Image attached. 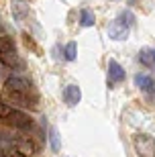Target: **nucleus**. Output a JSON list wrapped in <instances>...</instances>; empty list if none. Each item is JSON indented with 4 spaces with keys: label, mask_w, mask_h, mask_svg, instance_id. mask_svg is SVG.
<instances>
[{
    "label": "nucleus",
    "mask_w": 155,
    "mask_h": 157,
    "mask_svg": "<svg viewBox=\"0 0 155 157\" xmlns=\"http://www.w3.org/2000/svg\"><path fill=\"white\" fill-rule=\"evenodd\" d=\"M139 61L147 67H155V49H141L139 51Z\"/></svg>",
    "instance_id": "9"
},
{
    "label": "nucleus",
    "mask_w": 155,
    "mask_h": 157,
    "mask_svg": "<svg viewBox=\"0 0 155 157\" xmlns=\"http://www.w3.org/2000/svg\"><path fill=\"white\" fill-rule=\"evenodd\" d=\"M0 63L10 67V70H18L23 67V61L17 53V47H14V41L10 37H0Z\"/></svg>",
    "instance_id": "4"
},
{
    "label": "nucleus",
    "mask_w": 155,
    "mask_h": 157,
    "mask_svg": "<svg viewBox=\"0 0 155 157\" xmlns=\"http://www.w3.org/2000/svg\"><path fill=\"white\" fill-rule=\"evenodd\" d=\"M0 31H2V27H0Z\"/></svg>",
    "instance_id": "14"
},
{
    "label": "nucleus",
    "mask_w": 155,
    "mask_h": 157,
    "mask_svg": "<svg viewBox=\"0 0 155 157\" xmlns=\"http://www.w3.org/2000/svg\"><path fill=\"white\" fill-rule=\"evenodd\" d=\"M94 23H96L94 12L90 10V8H84V10L80 12V25H82V27H92Z\"/></svg>",
    "instance_id": "10"
},
{
    "label": "nucleus",
    "mask_w": 155,
    "mask_h": 157,
    "mask_svg": "<svg viewBox=\"0 0 155 157\" xmlns=\"http://www.w3.org/2000/svg\"><path fill=\"white\" fill-rule=\"evenodd\" d=\"M135 25V14L131 10H122L118 17L108 25V37L114 41H125L131 33V27Z\"/></svg>",
    "instance_id": "3"
},
{
    "label": "nucleus",
    "mask_w": 155,
    "mask_h": 157,
    "mask_svg": "<svg viewBox=\"0 0 155 157\" xmlns=\"http://www.w3.org/2000/svg\"><path fill=\"white\" fill-rule=\"evenodd\" d=\"M49 139H51L53 149L57 151V149H59V141H57V131H55V128H51V135H49Z\"/></svg>",
    "instance_id": "13"
},
{
    "label": "nucleus",
    "mask_w": 155,
    "mask_h": 157,
    "mask_svg": "<svg viewBox=\"0 0 155 157\" xmlns=\"http://www.w3.org/2000/svg\"><path fill=\"white\" fill-rule=\"evenodd\" d=\"M133 147L139 157H155V139L147 133L133 135Z\"/></svg>",
    "instance_id": "5"
},
{
    "label": "nucleus",
    "mask_w": 155,
    "mask_h": 157,
    "mask_svg": "<svg viewBox=\"0 0 155 157\" xmlns=\"http://www.w3.org/2000/svg\"><path fill=\"white\" fill-rule=\"evenodd\" d=\"M0 100L14 108H31L35 110L39 106V94L27 78L10 76L4 82V88L0 92Z\"/></svg>",
    "instance_id": "1"
},
{
    "label": "nucleus",
    "mask_w": 155,
    "mask_h": 157,
    "mask_svg": "<svg viewBox=\"0 0 155 157\" xmlns=\"http://www.w3.org/2000/svg\"><path fill=\"white\" fill-rule=\"evenodd\" d=\"M0 124L10 128H31L33 127V118L23 112L21 108H14V106L8 104H0Z\"/></svg>",
    "instance_id": "2"
},
{
    "label": "nucleus",
    "mask_w": 155,
    "mask_h": 157,
    "mask_svg": "<svg viewBox=\"0 0 155 157\" xmlns=\"http://www.w3.org/2000/svg\"><path fill=\"white\" fill-rule=\"evenodd\" d=\"M135 86H137L141 92L149 94V98L155 102V80L149 74H137V76H135Z\"/></svg>",
    "instance_id": "6"
},
{
    "label": "nucleus",
    "mask_w": 155,
    "mask_h": 157,
    "mask_svg": "<svg viewBox=\"0 0 155 157\" xmlns=\"http://www.w3.org/2000/svg\"><path fill=\"white\" fill-rule=\"evenodd\" d=\"M125 76H126V74H125V70L121 67V63L114 61V59H110V61H108V84H110V86L122 82Z\"/></svg>",
    "instance_id": "7"
},
{
    "label": "nucleus",
    "mask_w": 155,
    "mask_h": 157,
    "mask_svg": "<svg viewBox=\"0 0 155 157\" xmlns=\"http://www.w3.org/2000/svg\"><path fill=\"white\" fill-rule=\"evenodd\" d=\"M80 98H82V92H80V86H78V84L65 86V90H63V100H65L68 106H76L80 102Z\"/></svg>",
    "instance_id": "8"
},
{
    "label": "nucleus",
    "mask_w": 155,
    "mask_h": 157,
    "mask_svg": "<svg viewBox=\"0 0 155 157\" xmlns=\"http://www.w3.org/2000/svg\"><path fill=\"white\" fill-rule=\"evenodd\" d=\"M76 51H78V45H76L74 41L68 43V45H65V59H68V61H74L76 59Z\"/></svg>",
    "instance_id": "11"
},
{
    "label": "nucleus",
    "mask_w": 155,
    "mask_h": 157,
    "mask_svg": "<svg viewBox=\"0 0 155 157\" xmlns=\"http://www.w3.org/2000/svg\"><path fill=\"white\" fill-rule=\"evenodd\" d=\"M0 155L2 157H29L27 153H21V151H17V149H6V151H2Z\"/></svg>",
    "instance_id": "12"
}]
</instances>
